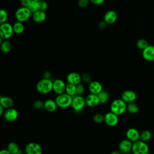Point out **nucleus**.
Segmentation results:
<instances>
[{
  "label": "nucleus",
  "mask_w": 154,
  "mask_h": 154,
  "mask_svg": "<svg viewBox=\"0 0 154 154\" xmlns=\"http://www.w3.org/2000/svg\"><path fill=\"white\" fill-rule=\"evenodd\" d=\"M32 13L28 7L22 6L16 10L15 12V17L17 21L24 22L32 16Z\"/></svg>",
  "instance_id": "nucleus-5"
},
{
  "label": "nucleus",
  "mask_w": 154,
  "mask_h": 154,
  "mask_svg": "<svg viewBox=\"0 0 154 154\" xmlns=\"http://www.w3.org/2000/svg\"><path fill=\"white\" fill-rule=\"evenodd\" d=\"M32 0H20V4L22 7H28Z\"/></svg>",
  "instance_id": "nucleus-39"
},
{
  "label": "nucleus",
  "mask_w": 154,
  "mask_h": 154,
  "mask_svg": "<svg viewBox=\"0 0 154 154\" xmlns=\"http://www.w3.org/2000/svg\"><path fill=\"white\" fill-rule=\"evenodd\" d=\"M153 68H154V66H153Z\"/></svg>",
  "instance_id": "nucleus-48"
},
{
  "label": "nucleus",
  "mask_w": 154,
  "mask_h": 154,
  "mask_svg": "<svg viewBox=\"0 0 154 154\" xmlns=\"http://www.w3.org/2000/svg\"><path fill=\"white\" fill-rule=\"evenodd\" d=\"M32 17L35 22L42 23L46 20V14L45 13V11L38 10L32 14Z\"/></svg>",
  "instance_id": "nucleus-22"
},
{
  "label": "nucleus",
  "mask_w": 154,
  "mask_h": 154,
  "mask_svg": "<svg viewBox=\"0 0 154 154\" xmlns=\"http://www.w3.org/2000/svg\"><path fill=\"white\" fill-rule=\"evenodd\" d=\"M7 149L10 152L11 154H22V152L19 148L18 144L14 141L10 142L7 144Z\"/></svg>",
  "instance_id": "nucleus-23"
},
{
  "label": "nucleus",
  "mask_w": 154,
  "mask_h": 154,
  "mask_svg": "<svg viewBox=\"0 0 154 154\" xmlns=\"http://www.w3.org/2000/svg\"><path fill=\"white\" fill-rule=\"evenodd\" d=\"M51 76V73L49 71H45L43 72V78L45 79H50Z\"/></svg>",
  "instance_id": "nucleus-42"
},
{
  "label": "nucleus",
  "mask_w": 154,
  "mask_h": 154,
  "mask_svg": "<svg viewBox=\"0 0 154 154\" xmlns=\"http://www.w3.org/2000/svg\"><path fill=\"white\" fill-rule=\"evenodd\" d=\"M37 91L42 94H46L53 90V81L50 79L42 78L36 84Z\"/></svg>",
  "instance_id": "nucleus-1"
},
{
  "label": "nucleus",
  "mask_w": 154,
  "mask_h": 154,
  "mask_svg": "<svg viewBox=\"0 0 154 154\" xmlns=\"http://www.w3.org/2000/svg\"><path fill=\"white\" fill-rule=\"evenodd\" d=\"M90 1L94 5H100L105 2V0H90Z\"/></svg>",
  "instance_id": "nucleus-40"
},
{
  "label": "nucleus",
  "mask_w": 154,
  "mask_h": 154,
  "mask_svg": "<svg viewBox=\"0 0 154 154\" xmlns=\"http://www.w3.org/2000/svg\"><path fill=\"white\" fill-rule=\"evenodd\" d=\"M38 3H39V10L45 11L48 10V8L49 7V5H48V4L46 1L43 0V1H41L38 2Z\"/></svg>",
  "instance_id": "nucleus-35"
},
{
  "label": "nucleus",
  "mask_w": 154,
  "mask_h": 154,
  "mask_svg": "<svg viewBox=\"0 0 154 154\" xmlns=\"http://www.w3.org/2000/svg\"><path fill=\"white\" fill-rule=\"evenodd\" d=\"M85 105V98L84 97L82 96L75 95L73 97L71 106L75 112H81L84 109Z\"/></svg>",
  "instance_id": "nucleus-6"
},
{
  "label": "nucleus",
  "mask_w": 154,
  "mask_h": 154,
  "mask_svg": "<svg viewBox=\"0 0 154 154\" xmlns=\"http://www.w3.org/2000/svg\"><path fill=\"white\" fill-rule=\"evenodd\" d=\"M137 96L136 93L131 90H125L121 94V99L126 103L134 102L137 99Z\"/></svg>",
  "instance_id": "nucleus-12"
},
{
  "label": "nucleus",
  "mask_w": 154,
  "mask_h": 154,
  "mask_svg": "<svg viewBox=\"0 0 154 154\" xmlns=\"http://www.w3.org/2000/svg\"><path fill=\"white\" fill-rule=\"evenodd\" d=\"M82 81H84L85 83H90L92 81L91 80V76H90V75L88 73H83L82 75Z\"/></svg>",
  "instance_id": "nucleus-37"
},
{
  "label": "nucleus",
  "mask_w": 154,
  "mask_h": 154,
  "mask_svg": "<svg viewBox=\"0 0 154 154\" xmlns=\"http://www.w3.org/2000/svg\"><path fill=\"white\" fill-rule=\"evenodd\" d=\"M73 97L64 93L61 94L57 95L55 97V102L59 108H67L71 106Z\"/></svg>",
  "instance_id": "nucleus-3"
},
{
  "label": "nucleus",
  "mask_w": 154,
  "mask_h": 154,
  "mask_svg": "<svg viewBox=\"0 0 154 154\" xmlns=\"http://www.w3.org/2000/svg\"><path fill=\"white\" fill-rule=\"evenodd\" d=\"M152 137V134L150 131L149 130H144L140 133V140L147 142Z\"/></svg>",
  "instance_id": "nucleus-29"
},
{
  "label": "nucleus",
  "mask_w": 154,
  "mask_h": 154,
  "mask_svg": "<svg viewBox=\"0 0 154 154\" xmlns=\"http://www.w3.org/2000/svg\"><path fill=\"white\" fill-rule=\"evenodd\" d=\"M127 111V103L122 99L114 100L110 105V111L117 116L122 115Z\"/></svg>",
  "instance_id": "nucleus-2"
},
{
  "label": "nucleus",
  "mask_w": 154,
  "mask_h": 154,
  "mask_svg": "<svg viewBox=\"0 0 154 154\" xmlns=\"http://www.w3.org/2000/svg\"><path fill=\"white\" fill-rule=\"evenodd\" d=\"M33 108L36 110H40L44 108V102L41 100H36L33 103Z\"/></svg>",
  "instance_id": "nucleus-34"
},
{
  "label": "nucleus",
  "mask_w": 154,
  "mask_h": 154,
  "mask_svg": "<svg viewBox=\"0 0 154 154\" xmlns=\"http://www.w3.org/2000/svg\"><path fill=\"white\" fill-rule=\"evenodd\" d=\"M133 143L128 139L122 140L119 144V150H120L123 154L130 152L132 151Z\"/></svg>",
  "instance_id": "nucleus-15"
},
{
  "label": "nucleus",
  "mask_w": 154,
  "mask_h": 154,
  "mask_svg": "<svg viewBox=\"0 0 154 154\" xmlns=\"http://www.w3.org/2000/svg\"><path fill=\"white\" fill-rule=\"evenodd\" d=\"M106 25H107V23L104 20H102V21L99 22V23H98V27L100 29H105L106 28Z\"/></svg>",
  "instance_id": "nucleus-41"
},
{
  "label": "nucleus",
  "mask_w": 154,
  "mask_h": 154,
  "mask_svg": "<svg viewBox=\"0 0 154 154\" xmlns=\"http://www.w3.org/2000/svg\"><path fill=\"white\" fill-rule=\"evenodd\" d=\"M88 90L90 93L98 94L103 90V87L101 83L97 81H92L89 83L88 87Z\"/></svg>",
  "instance_id": "nucleus-18"
},
{
  "label": "nucleus",
  "mask_w": 154,
  "mask_h": 154,
  "mask_svg": "<svg viewBox=\"0 0 154 154\" xmlns=\"http://www.w3.org/2000/svg\"><path fill=\"white\" fill-rule=\"evenodd\" d=\"M14 32L17 34H20L23 32L25 30V26L23 24V22L16 21L13 25Z\"/></svg>",
  "instance_id": "nucleus-25"
},
{
  "label": "nucleus",
  "mask_w": 154,
  "mask_h": 154,
  "mask_svg": "<svg viewBox=\"0 0 154 154\" xmlns=\"http://www.w3.org/2000/svg\"><path fill=\"white\" fill-rule=\"evenodd\" d=\"M90 2V0H78V5L81 8H84L88 5Z\"/></svg>",
  "instance_id": "nucleus-38"
},
{
  "label": "nucleus",
  "mask_w": 154,
  "mask_h": 154,
  "mask_svg": "<svg viewBox=\"0 0 154 154\" xmlns=\"http://www.w3.org/2000/svg\"><path fill=\"white\" fill-rule=\"evenodd\" d=\"M28 8L29 9V10L31 11L32 13L39 10V3L38 1L32 0Z\"/></svg>",
  "instance_id": "nucleus-31"
},
{
  "label": "nucleus",
  "mask_w": 154,
  "mask_h": 154,
  "mask_svg": "<svg viewBox=\"0 0 154 154\" xmlns=\"http://www.w3.org/2000/svg\"><path fill=\"white\" fill-rule=\"evenodd\" d=\"M65 93L72 97L75 96L76 95V85L67 83L66 85Z\"/></svg>",
  "instance_id": "nucleus-26"
},
{
  "label": "nucleus",
  "mask_w": 154,
  "mask_h": 154,
  "mask_svg": "<svg viewBox=\"0 0 154 154\" xmlns=\"http://www.w3.org/2000/svg\"><path fill=\"white\" fill-rule=\"evenodd\" d=\"M126 137L132 143H134L140 140V133L137 129L131 128L127 130L126 132Z\"/></svg>",
  "instance_id": "nucleus-14"
},
{
  "label": "nucleus",
  "mask_w": 154,
  "mask_h": 154,
  "mask_svg": "<svg viewBox=\"0 0 154 154\" xmlns=\"http://www.w3.org/2000/svg\"><path fill=\"white\" fill-rule=\"evenodd\" d=\"M5 108L4 107H2V106L0 105V116H2L4 111H5Z\"/></svg>",
  "instance_id": "nucleus-45"
},
{
  "label": "nucleus",
  "mask_w": 154,
  "mask_h": 154,
  "mask_svg": "<svg viewBox=\"0 0 154 154\" xmlns=\"http://www.w3.org/2000/svg\"><path fill=\"white\" fill-rule=\"evenodd\" d=\"M93 120L94 123L97 124L102 123L104 122V116L100 113H97L94 115L93 117Z\"/></svg>",
  "instance_id": "nucleus-32"
},
{
  "label": "nucleus",
  "mask_w": 154,
  "mask_h": 154,
  "mask_svg": "<svg viewBox=\"0 0 154 154\" xmlns=\"http://www.w3.org/2000/svg\"><path fill=\"white\" fill-rule=\"evenodd\" d=\"M125 154H133V153H132V152H130L126 153H125Z\"/></svg>",
  "instance_id": "nucleus-46"
},
{
  "label": "nucleus",
  "mask_w": 154,
  "mask_h": 154,
  "mask_svg": "<svg viewBox=\"0 0 154 154\" xmlns=\"http://www.w3.org/2000/svg\"><path fill=\"white\" fill-rule=\"evenodd\" d=\"M1 49L4 53H8L11 49V44L8 40H4L0 43Z\"/></svg>",
  "instance_id": "nucleus-27"
},
{
  "label": "nucleus",
  "mask_w": 154,
  "mask_h": 154,
  "mask_svg": "<svg viewBox=\"0 0 154 154\" xmlns=\"http://www.w3.org/2000/svg\"><path fill=\"white\" fill-rule=\"evenodd\" d=\"M8 19V13L4 9L0 10V23H3L7 22Z\"/></svg>",
  "instance_id": "nucleus-33"
},
{
  "label": "nucleus",
  "mask_w": 154,
  "mask_h": 154,
  "mask_svg": "<svg viewBox=\"0 0 154 154\" xmlns=\"http://www.w3.org/2000/svg\"><path fill=\"white\" fill-rule=\"evenodd\" d=\"M34 1H38V2H40L41 1H43V0H34Z\"/></svg>",
  "instance_id": "nucleus-47"
},
{
  "label": "nucleus",
  "mask_w": 154,
  "mask_h": 154,
  "mask_svg": "<svg viewBox=\"0 0 154 154\" xmlns=\"http://www.w3.org/2000/svg\"><path fill=\"white\" fill-rule=\"evenodd\" d=\"M14 32L13 25L10 23L5 22L0 25V37L4 40H8Z\"/></svg>",
  "instance_id": "nucleus-7"
},
{
  "label": "nucleus",
  "mask_w": 154,
  "mask_h": 154,
  "mask_svg": "<svg viewBox=\"0 0 154 154\" xmlns=\"http://www.w3.org/2000/svg\"><path fill=\"white\" fill-rule=\"evenodd\" d=\"M14 104V101L12 98L7 96H0V105L4 107L5 109L12 108Z\"/></svg>",
  "instance_id": "nucleus-21"
},
{
  "label": "nucleus",
  "mask_w": 154,
  "mask_h": 154,
  "mask_svg": "<svg viewBox=\"0 0 154 154\" xmlns=\"http://www.w3.org/2000/svg\"><path fill=\"white\" fill-rule=\"evenodd\" d=\"M66 83L64 81L61 79H57L53 81V90L54 92L57 94V95L65 93L66 91Z\"/></svg>",
  "instance_id": "nucleus-10"
},
{
  "label": "nucleus",
  "mask_w": 154,
  "mask_h": 154,
  "mask_svg": "<svg viewBox=\"0 0 154 154\" xmlns=\"http://www.w3.org/2000/svg\"><path fill=\"white\" fill-rule=\"evenodd\" d=\"M110 154H123L120 150H113L112 152H111Z\"/></svg>",
  "instance_id": "nucleus-44"
},
{
  "label": "nucleus",
  "mask_w": 154,
  "mask_h": 154,
  "mask_svg": "<svg viewBox=\"0 0 154 154\" xmlns=\"http://www.w3.org/2000/svg\"><path fill=\"white\" fill-rule=\"evenodd\" d=\"M117 19V14L114 10H108L103 16V20L108 25L113 24L116 22Z\"/></svg>",
  "instance_id": "nucleus-19"
},
{
  "label": "nucleus",
  "mask_w": 154,
  "mask_h": 154,
  "mask_svg": "<svg viewBox=\"0 0 154 154\" xmlns=\"http://www.w3.org/2000/svg\"><path fill=\"white\" fill-rule=\"evenodd\" d=\"M127 111L132 114H135L138 112L139 106L135 102L127 103Z\"/></svg>",
  "instance_id": "nucleus-28"
},
{
  "label": "nucleus",
  "mask_w": 154,
  "mask_h": 154,
  "mask_svg": "<svg viewBox=\"0 0 154 154\" xmlns=\"http://www.w3.org/2000/svg\"><path fill=\"white\" fill-rule=\"evenodd\" d=\"M66 81L69 84L77 85L81 83L82 76L79 73L77 72H70L67 75Z\"/></svg>",
  "instance_id": "nucleus-13"
},
{
  "label": "nucleus",
  "mask_w": 154,
  "mask_h": 154,
  "mask_svg": "<svg viewBox=\"0 0 154 154\" xmlns=\"http://www.w3.org/2000/svg\"><path fill=\"white\" fill-rule=\"evenodd\" d=\"M85 91V87L81 83L76 85V95L82 96Z\"/></svg>",
  "instance_id": "nucleus-36"
},
{
  "label": "nucleus",
  "mask_w": 154,
  "mask_h": 154,
  "mask_svg": "<svg viewBox=\"0 0 154 154\" xmlns=\"http://www.w3.org/2000/svg\"><path fill=\"white\" fill-rule=\"evenodd\" d=\"M119 116L111 111L106 112L104 115V122L110 127L116 126L119 123Z\"/></svg>",
  "instance_id": "nucleus-9"
},
{
  "label": "nucleus",
  "mask_w": 154,
  "mask_h": 154,
  "mask_svg": "<svg viewBox=\"0 0 154 154\" xmlns=\"http://www.w3.org/2000/svg\"><path fill=\"white\" fill-rule=\"evenodd\" d=\"M143 58L147 61H154V46L149 45L146 49L142 51Z\"/></svg>",
  "instance_id": "nucleus-17"
},
{
  "label": "nucleus",
  "mask_w": 154,
  "mask_h": 154,
  "mask_svg": "<svg viewBox=\"0 0 154 154\" xmlns=\"http://www.w3.org/2000/svg\"><path fill=\"white\" fill-rule=\"evenodd\" d=\"M0 154H11L10 152L6 149H2L0 151Z\"/></svg>",
  "instance_id": "nucleus-43"
},
{
  "label": "nucleus",
  "mask_w": 154,
  "mask_h": 154,
  "mask_svg": "<svg viewBox=\"0 0 154 154\" xmlns=\"http://www.w3.org/2000/svg\"><path fill=\"white\" fill-rule=\"evenodd\" d=\"M97 96L100 101V103L102 104H105L107 103L109 99V93L106 90H103L97 94Z\"/></svg>",
  "instance_id": "nucleus-24"
},
{
  "label": "nucleus",
  "mask_w": 154,
  "mask_h": 154,
  "mask_svg": "<svg viewBox=\"0 0 154 154\" xmlns=\"http://www.w3.org/2000/svg\"><path fill=\"white\" fill-rule=\"evenodd\" d=\"M58 105L55 102V100H53L51 99H48L44 102V109L49 112H53L58 108Z\"/></svg>",
  "instance_id": "nucleus-20"
},
{
  "label": "nucleus",
  "mask_w": 154,
  "mask_h": 154,
  "mask_svg": "<svg viewBox=\"0 0 154 154\" xmlns=\"http://www.w3.org/2000/svg\"><path fill=\"white\" fill-rule=\"evenodd\" d=\"M25 154H42L43 149L37 143H28L25 147Z\"/></svg>",
  "instance_id": "nucleus-8"
},
{
  "label": "nucleus",
  "mask_w": 154,
  "mask_h": 154,
  "mask_svg": "<svg viewBox=\"0 0 154 154\" xmlns=\"http://www.w3.org/2000/svg\"><path fill=\"white\" fill-rule=\"evenodd\" d=\"M86 105L89 107H95L100 103V101L97 94L90 93L85 97Z\"/></svg>",
  "instance_id": "nucleus-16"
},
{
  "label": "nucleus",
  "mask_w": 154,
  "mask_h": 154,
  "mask_svg": "<svg viewBox=\"0 0 154 154\" xmlns=\"http://www.w3.org/2000/svg\"><path fill=\"white\" fill-rule=\"evenodd\" d=\"M149 43L148 42L144 39V38H141V39H139L137 43H136V46L137 47L141 50V51H143L144 49H146L148 46H149Z\"/></svg>",
  "instance_id": "nucleus-30"
},
{
  "label": "nucleus",
  "mask_w": 154,
  "mask_h": 154,
  "mask_svg": "<svg viewBox=\"0 0 154 154\" xmlns=\"http://www.w3.org/2000/svg\"><path fill=\"white\" fill-rule=\"evenodd\" d=\"M4 119L8 122H13L15 121L19 116L18 111L17 109L13 108H10L5 109V111L3 114Z\"/></svg>",
  "instance_id": "nucleus-11"
},
{
  "label": "nucleus",
  "mask_w": 154,
  "mask_h": 154,
  "mask_svg": "<svg viewBox=\"0 0 154 154\" xmlns=\"http://www.w3.org/2000/svg\"><path fill=\"white\" fill-rule=\"evenodd\" d=\"M131 152L133 154H148L149 147L146 142L139 140L133 143Z\"/></svg>",
  "instance_id": "nucleus-4"
}]
</instances>
